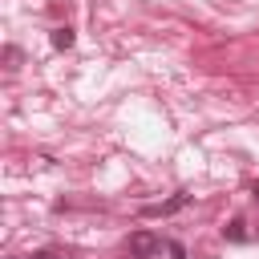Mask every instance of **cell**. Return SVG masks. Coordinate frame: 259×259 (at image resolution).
I'll return each instance as SVG.
<instances>
[{
  "label": "cell",
  "mask_w": 259,
  "mask_h": 259,
  "mask_svg": "<svg viewBox=\"0 0 259 259\" xmlns=\"http://www.w3.org/2000/svg\"><path fill=\"white\" fill-rule=\"evenodd\" d=\"M4 61H8V69H16V61H20V49H16V45H8V49H4Z\"/></svg>",
  "instance_id": "8992f818"
},
{
  "label": "cell",
  "mask_w": 259,
  "mask_h": 259,
  "mask_svg": "<svg viewBox=\"0 0 259 259\" xmlns=\"http://www.w3.org/2000/svg\"><path fill=\"white\" fill-rule=\"evenodd\" d=\"M186 206H190V194L178 190V194H170V198H162V202H146V206H142V219H170V214H178V210H186Z\"/></svg>",
  "instance_id": "7a4b0ae2"
},
{
  "label": "cell",
  "mask_w": 259,
  "mask_h": 259,
  "mask_svg": "<svg viewBox=\"0 0 259 259\" xmlns=\"http://www.w3.org/2000/svg\"><path fill=\"white\" fill-rule=\"evenodd\" d=\"M158 251H162V239H158L154 231H146V227L125 239V255H130V259H154Z\"/></svg>",
  "instance_id": "6da1fadb"
},
{
  "label": "cell",
  "mask_w": 259,
  "mask_h": 259,
  "mask_svg": "<svg viewBox=\"0 0 259 259\" xmlns=\"http://www.w3.org/2000/svg\"><path fill=\"white\" fill-rule=\"evenodd\" d=\"M251 198H255V202H259V182H251Z\"/></svg>",
  "instance_id": "ba28073f"
},
{
  "label": "cell",
  "mask_w": 259,
  "mask_h": 259,
  "mask_svg": "<svg viewBox=\"0 0 259 259\" xmlns=\"http://www.w3.org/2000/svg\"><path fill=\"white\" fill-rule=\"evenodd\" d=\"M49 40H53V49H61V53H65V49H73L77 32H73L69 24H61V28H53V32H49Z\"/></svg>",
  "instance_id": "277c9868"
},
{
  "label": "cell",
  "mask_w": 259,
  "mask_h": 259,
  "mask_svg": "<svg viewBox=\"0 0 259 259\" xmlns=\"http://www.w3.org/2000/svg\"><path fill=\"white\" fill-rule=\"evenodd\" d=\"M166 251H170L174 259H186V247H182V243H166Z\"/></svg>",
  "instance_id": "52a82bcc"
},
{
  "label": "cell",
  "mask_w": 259,
  "mask_h": 259,
  "mask_svg": "<svg viewBox=\"0 0 259 259\" xmlns=\"http://www.w3.org/2000/svg\"><path fill=\"white\" fill-rule=\"evenodd\" d=\"M28 259H61V251H57V247H40V251H32Z\"/></svg>",
  "instance_id": "5b68a950"
},
{
  "label": "cell",
  "mask_w": 259,
  "mask_h": 259,
  "mask_svg": "<svg viewBox=\"0 0 259 259\" xmlns=\"http://www.w3.org/2000/svg\"><path fill=\"white\" fill-rule=\"evenodd\" d=\"M223 239H227V243H247V239H251V231H247V219H239V214H235V219L223 227Z\"/></svg>",
  "instance_id": "3957f363"
}]
</instances>
